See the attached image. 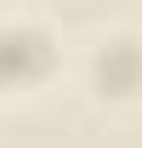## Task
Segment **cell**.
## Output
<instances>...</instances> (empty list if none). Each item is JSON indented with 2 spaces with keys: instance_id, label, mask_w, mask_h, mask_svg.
<instances>
[{
  "instance_id": "obj_1",
  "label": "cell",
  "mask_w": 142,
  "mask_h": 148,
  "mask_svg": "<svg viewBox=\"0 0 142 148\" xmlns=\"http://www.w3.org/2000/svg\"><path fill=\"white\" fill-rule=\"evenodd\" d=\"M51 63H57L51 34H40L34 23H0V91L40 86L51 74Z\"/></svg>"
},
{
  "instance_id": "obj_2",
  "label": "cell",
  "mask_w": 142,
  "mask_h": 148,
  "mask_svg": "<svg viewBox=\"0 0 142 148\" xmlns=\"http://www.w3.org/2000/svg\"><path fill=\"white\" fill-rule=\"evenodd\" d=\"M142 86V46L137 40H97V91L102 97H137Z\"/></svg>"
}]
</instances>
